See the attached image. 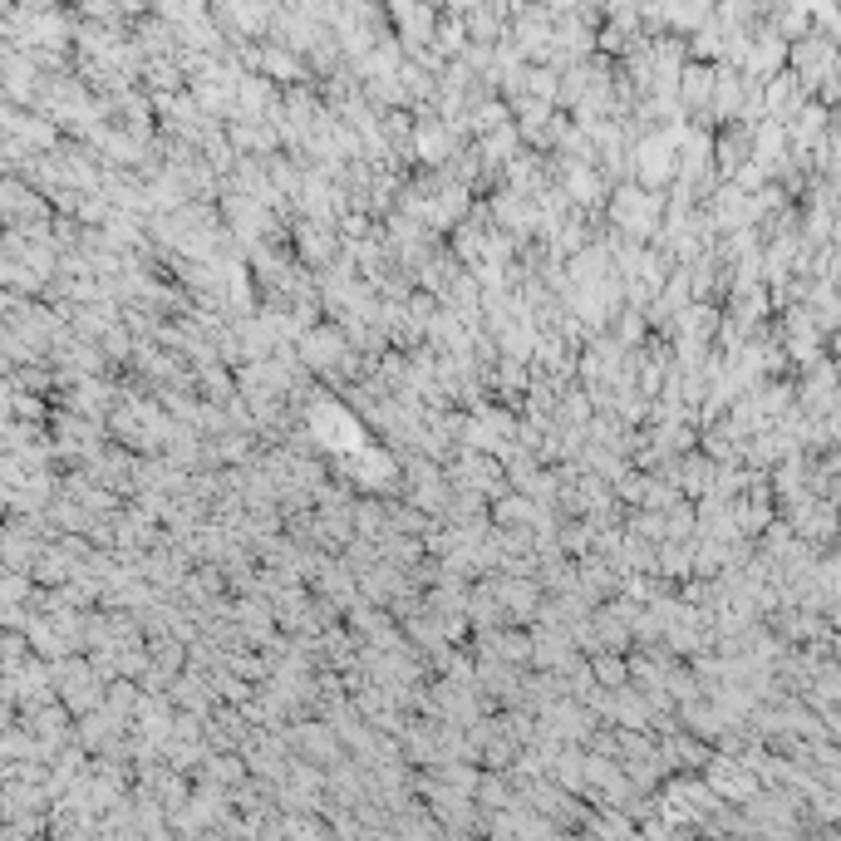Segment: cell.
<instances>
[{
  "label": "cell",
  "mask_w": 841,
  "mask_h": 841,
  "mask_svg": "<svg viewBox=\"0 0 841 841\" xmlns=\"http://www.w3.org/2000/svg\"><path fill=\"white\" fill-rule=\"evenodd\" d=\"M414 148H419L423 163H443V158L453 153V133H448L443 123H419V133H414Z\"/></svg>",
  "instance_id": "ba28073f"
},
{
  "label": "cell",
  "mask_w": 841,
  "mask_h": 841,
  "mask_svg": "<svg viewBox=\"0 0 841 841\" xmlns=\"http://www.w3.org/2000/svg\"><path fill=\"white\" fill-rule=\"evenodd\" d=\"M660 192L655 187H635V182H620L615 192H610V227L615 232H625V237L645 241L660 232Z\"/></svg>",
  "instance_id": "6da1fadb"
},
{
  "label": "cell",
  "mask_w": 841,
  "mask_h": 841,
  "mask_svg": "<svg viewBox=\"0 0 841 841\" xmlns=\"http://www.w3.org/2000/svg\"><path fill=\"white\" fill-rule=\"evenodd\" d=\"M478 802L487 807V812H497V807H512V802H517V797L507 792V778H502V768H497V773H487V778L478 782Z\"/></svg>",
  "instance_id": "9c48e42d"
},
{
  "label": "cell",
  "mask_w": 841,
  "mask_h": 841,
  "mask_svg": "<svg viewBox=\"0 0 841 841\" xmlns=\"http://www.w3.org/2000/svg\"><path fill=\"white\" fill-rule=\"evenodd\" d=\"M581 645H576V635L566 630V625H546L541 620L537 630H532V664L537 669H556V674H571L581 655H576Z\"/></svg>",
  "instance_id": "3957f363"
},
{
  "label": "cell",
  "mask_w": 841,
  "mask_h": 841,
  "mask_svg": "<svg viewBox=\"0 0 841 841\" xmlns=\"http://www.w3.org/2000/svg\"><path fill=\"white\" fill-rule=\"evenodd\" d=\"M561 187H566V197H571L576 207H586V212H596L605 197V182H601V173L591 168V158H586V163H566Z\"/></svg>",
  "instance_id": "8992f818"
},
{
  "label": "cell",
  "mask_w": 841,
  "mask_h": 841,
  "mask_svg": "<svg viewBox=\"0 0 841 841\" xmlns=\"http://www.w3.org/2000/svg\"><path fill=\"white\" fill-rule=\"evenodd\" d=\"M635 173L645 187H664V182L674 178V168H679V158H674V143H669V133H655V138H645L635 153Z\"/></svg>",
  "instance_id": "5b68a950"
},
{
  "label": "cell",
  "mask_w": 841,
  "mask_h": 841,
  "mask_svg": "<svg viewBox=\"0 0 841 841\" xmlns=\"http://www.w3.org/2000/svg\"><path fill=\"white\" fill-rule=\"evenodd\" d=\"M709 787H714L719 797H748V792H753V773H748V763H738V758H714V763H709Z\"/></svg>",
  "instance_id": "52a82bcc"
},
{
  "label": "cell",
  "mask_w": 841,
  "mask_h": 841,
  "mask_svg": "<svg viewBox=\"0 0 841 841\" xmlns=\"http://www.w3.org/2000/svg\"><path fill=\"white\" fill-rule=\"evenodd\" d=\"M296 251H301L305 266L325 271L335 261V251H340V227L325 222V217H301L296 222Z\"/></svg>",
  "instance_id": "277c9868"
},
{
  "label": "cell",
  "mask_w": 841,
  "mask_h": 841,
  "mask_svg": "<svg viewBox=\"0 0 841 841\" xmlns=\"http://www.w3.org/2000/svg\"><path fill=\"white\" fill-rule=\"evenodd\" d=\"M296 350H301L305 369H315V374H335L340 364L355 355V345H350V330H345V325H315V330H305Z\"/></svg>",
  "instance_id": "7a4b0ae2"
}]
</instances>
